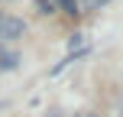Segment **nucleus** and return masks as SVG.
Returning a JSON list of instances; mask_svg holds the SVG:
<instances>
[{"label": "nucleus", "instance_id": "nucleus-3", "mask_svg": "<svg viewBox=\"0 0 123 117\" xmlns=\"http://www.w3.org/2000/svg\"><path fill=\"white\" fill-rule=\"evenodd\" d=\"M55 7H58V10H65L68 16H74V13H78V0H55Z\"/></svg>", "mask_w": 123, "mask_h": 117}, {"label": "nucleus", "instance_id": "nucleus-5", "mask_svg": "<svg viewBox=\"0 0 123 117\" xmlns=\"http://www.w3.org/2000/svg\"><path fill=\"white\" fill-rule=\"evenodd\" d=\"M0 55H3V49H0Z\"/></svg>", "mask_w": 123, "mask_h": 117}, {"label": "nucleus", "instance_id": "nucleus-4", "mask_svg": "<svg viewBox=\"0 0 123 117\" xmlns=\"http://www.w3.org/2000/svg\"><path fill=\"white\" fill-rule=\"evenodd\" d=\"M78 3L84 7V10H100V7H107L110 0H78Z\"/></svg>", "mask_w": 123, "mask_h": 117}, {"label": "nucleus", "instance_id": "nucleus-1", "mask_svg": "<svg viewBox=\"0 0 123 117\" xmlns=\"http://www.w3.org/2000/svg\"><path fill=\"white\" fill-rule=\"evenodd\" d=\"M26 36V23L13 13H0V42H13V39Z\"/></svg>", "mask_w": 123, "mask_h": 117}, {"label": "nucleus", "instance_id": "nucleus-2", "mask_svg": "<svg viewBox=\"0 0 123 117\" xmlns=\"http://www.w3.org/2000/svg\"><path fill=\"white\" fill-rule=\"evenodd\" d=\"M16 65H19L16 52H3V55H0V68H16Z\"/></svg>", "mask_w": 123, "mask_h": 117}, {"label": "nucleus", "instance_id": "nucleus-6", "mask_svg": "<svg viewBox=\"0 0 123 117\" xmlns=\"http://www.w3.org/2000/svg\"><path fill=\"white\" fill-rule=\"evenodd\" d=\"M91 117H97V114H91Z\"/></svg>", "mask_w": 123, "mask_h": 117}]
</instances>
